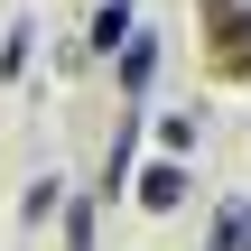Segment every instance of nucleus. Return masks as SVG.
I'll return each instance as SVG.
<instances>
[{
    "label": "nucleus",
    "mask_w": 251,
    "mask_h": 251,
    "mask_svg": "<svg viewBox=\"0 0 251 251\" xmlns=\"http://www.w3.org/2000/svg\"><path fill=\"white\" fill-rule=\"evenodd\" d=\"M214 251H251V196H233L214 214Z\"/></svg>",
    "instance_id": "3"
},
{
    "label": "nucleus",
    "mask_w": 251,
    "mask_h": 251,
    "mask_svg": "<svg viewBox=\"0 0 251 251\" xmlns=\"http://www.w3.org/2000/svg\"><path fill=\"white\" fill-rule=\"evenodd\" d=\"M28 37H37V28H28V19H19V28H9V47H0V75H9V84H19V75H28Z\"/></svg>",
    "instance_id": "5"
},
{
    "label": "nucleus",
    "mask_w": 251,
    "mask_h": 251,
    "mask_svg": "<svg viewBox=\"0 0 251 251\" xmlns=\"http://www.w3.org/2000/svg\"><path fill=\"white\" fill-rule=\"evenodd\" d=\"M149 65H158V47H149V37H140V28H130V47H121V84H130V93H140V84H149Z\"/></svg>",
    "instance_id": "4"
},
{
    "label": "nucleus",
    "mask_w": 251,
    "mask_h": 251,
    "mask_svg": "<svg viewBox=\"0 0 251 251\" xmlns=\"http://www.w3.org/2000/svg\"><path fill=\"white\" fill-rule=\"evenodd\" d=\"M205 56H214V75L224 84H242L251 75V0H205Z\"/></svg>",
    "instance_id": "1"
},
{
    "label": "nucleus",
    "mask_w": 251,
    "mask_h": 251,
    "mask_svg": "<svg viewBox=\"0 0 251 251\" xmlns=\"http://www.w3.org/2000/svg\"><path fill=\"white\" fill-rule=\"evenodd\" d=\"M19 214H28V224H47V214H56V177H37V186L19 196Z\"/></svg>",
    "instance_id": "6"
},
{
    "label": "nucleus",
    "mask_w": 251,
    "mask_h": 251,
    "mask_svg": "<svg viewBox=\"0 0 251 251\" xmlns=\"http://www.w3.org/2000/svg\"><path fill=\"white\" fill-rule=\"evenodd\" d=\"M112 9H130V0H112Z\"/></svg>",
    "instance_id": "7"
},
{
    "label": "nucleus",
    "mask_w": 251,
    "mask_h": 251,
    "mask_svg": "<svg viewBox=\"0 0 251 251\" xmlns=\"http://www.w3.org/2000/svg\"><path fill=\"white\" fill-rule=\"evenodd\" d=\"M140 205H149V214H168V205H186V168H177V158H158V168L140 177Z\"/></svg>",
    "instance_id": "2"
}]
</instances>
